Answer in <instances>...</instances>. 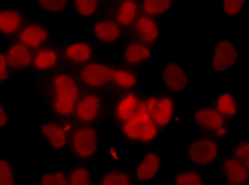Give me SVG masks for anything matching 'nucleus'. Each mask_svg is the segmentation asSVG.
I'll list each match as a JSON object with an SVG mask.
<instances>
[{"label":"nucleus","mask_w":249,"mask_h":185,"mask_svg":"<svg viewBox=\"0 0 249 185\" xmlns=\"http://www.w3.org/2000/svg\"><path fill=\"white\" fill-rule=\"evenodd\" d=\"M185 156L189 163L195 168L213 166L219 160V144L209 136H200L192 139L187 145Z\"/></svg>","instance_id":"7"},{"label":"nucleus","mask_w":249,"mask_h":185,"mask_svg":"<svg viewBox=\"0 0 249 185\" xmlns=\"http://www.w3.org/2000/svg\"><path fill=\"white\" fill-rule=\"evenodd\" d=\"M16 40L36 51L50 43V29L38 21H26V24L16 35Z\"/></svg>","instance_id":"12"},{"label":"nucleus","mask_w":249,"mask_h":185,"mask_svg":"<svg viewBox=\"0 0 249 185\" xmlns=\"http://www.w3.org/2000/svg\"><path fill=\"white\" fill-rule=\"evenodd\" d=\"M141 105H142V99L138 93H122L114 105V115L117 121L122 123L124 120H129L141 110Z\"/></svg>","instance_id":"22"},{"label":"nucleus","mask_w":249,"mask_h":185,"mask_svg":"<svg viewBox=\"0 0 249 185\" xmlns=\"http://www.w3.org/2000/svg\"><path fill=\"white\" fill-rule=\"evenodd\" d=\"M99 149L98 131L91 125H80L73 128L69 139L71 153L80 161L93 160Z\"/></svg>","instance_id":"5"},{"label":"nucleus","mask_w":249,"mask_h":185,"mask_svg":"<svg viewBox=\"0 0 249 185\" xmlns=\"http://www.w3.org/2000/svg\"><path fill=\"white\" fill-rule=\"evenodd\" d=\"M222 176L225 182L231 185H248L249 182V165L236 158H227L222 163Z\"/></svg>","instance_id":"24"},{"label":"nucleus","mask_w":249,"mask_h":185,"mask_svg":"<svg viewBox=\"0 0 249 185\" xmlns=\"http://www.w3.org/2000/svg\"><path fill=\"white\" fill-rule=\"evenodd\" d=\"M152 51L150 45L139 40H131L123 45L122 48V64L126 67H139L147 64L152 59Z\"/></svg>","instance_id":"15"},{"label":"nucleus","mask_w":249,"mask_h":185,"mask_svg":"<svg viewBox=\"0 0 249 185\" xmlns=\"http://www.w3.org/2000/svg\"><path fill=\"white\" fill-rule=\"evenodd\" d=\"M96 56V50L89 42L85 40H75L67 43L61 50V58L71 66H83L93 61Z\"/></svg>","instance_id":"14"},{"label":"nucleus","mask_w":249,"mask_h":185,"mask_svg":"<svg viewBox=\"0 0 249 185\" xmlns=\"http://www.w3.org/2000/svg\"><path fill=\"white\" fill-rule=\"evenodd\" d=\"M110 85L122 93L134 91L136 86L139 85V75L133 67H126L120 64L117 67H112Z\"/></svg>","instance_id":"23"},{"label":"nucleus","mask_w":249,"mask_h":185,"mask_svg":"<svg viewBox=\"0 0 249 185\" xmlns=\"http://www.w3.org/2000/svg\"><path fill=\"white\" fill-rule=\"evenodd\" d=\"M161 85L169 93H182L190 85V72L184 63L171 59L161 67Z\"/></svg>","instance_id":"11"},{"label":"nucleus","mask_w":249,"mask_h":185,"mask_svg":"<svg viewBox=\"0 0 249 185\" xmlns=\"http://www.w3.org/2000/svg\"><path fill=\"white\" fill-rule=\"evenodd\" d=\"M10 126V114L5 104L0 101V131H7Z\"/></svg>","instance_id":"39"},{"label":"nucleus","mask_w":249,"mask_h":185,"mask_svg":"<svg viewBox=\"0 0 249 185\" xmlns=\"http://www.w3.org/2000/svg\"><path fill=\"white\" fill-rule=\"evenodd\" d=\"M133 27V35L136 37V40L144 42L147 45L155 43L158 38H160L161 34V27L160 22L157 21V18H152V16L147 15H141L138 19L134 21Z\"/></svg>","instance_id":"19"},{"label":"nucleus","mask_w":249,"mask_h":185,"mask_svg":"<svg viewBox=\"0 0 249 185\" xmlns=\"http://www.w3.org/2000/svg\"><path fill=\"white\" fill-rule=\"evenodd\" d=\"M67 179H69V185H93L91 172L85 165L73 166L67 174Z\"/></svg>","instance_id":"31"},{"label":"nucleus","mask_w":249,"mask_h":185,"mask_svg":"<svg viewBox=\"0 0 249 185\" xmlns=\"http://www.w3.org/2000/svg\"><path fill=\"white\" fill-rule=\"evenodd\" d=\"M112 66L103 63V61H89V63L80 66L77 80L88 89H103L110 85Z\"/></svg>","instance_id":"10"},{"label":"nucleus","mask_w":249,"mask_h":185,"mask_svg":"<svg viewBox=\"0 0 249 185\" xmlns=\"http://www.w3.org/2000/svg\"><path fill=\"white\" fill-rule=\"evenodd\" d=\"M61 51L54 47H43L40 50H36L32 56V66L31 69L38 74H47V72H54L61 64Z\"/></svg>","instance_id":"16"},{"label":"nucleus","mask_w":249,"mask_h":185,"mask_svg":"<svg viewBox=\"0 0 249 185\" xmlns=\"http://www.w3.org/2000/svg\"><path fill=\"white\" fill-rule=\"evenodd\" d=\"M112 2H120V0H112Z\"/></svg>","instance_id":"40"},{"label":"nucleus","mask_w":249,"mask_h":185,"mask_svg":"<svg viewBox=\"0 0 249 185\" xmlns=\"http://www.w3.org/2000/svg\"><path fill=\"white\" fill-rule=\"evenodd\" d=\"M139 16H141V8L138 0H120V2L115 3V7L110 11V19H114L122 29L131 27Z\"/></svg>","instance_id":"21"},{"label":"nucleus","mask_w":249,"mask_h":185,"mask_svg":"<svg viewBox=\"0 0 249 185\" xmlns=\"http://www.w3.org/2000/svg\"><path fill=\"white\" fill-rule=\"evenodd\" d=\"M5 56L8 59V64L11 66L13 72H21V70H27L31 69L32 66V56L34 51L26 47V45L19 43L18 40L11 42L7 45V48L3 50Z\"/></svg>","instance_id":"20"},{"label":"nucleus","mask_w":249,"mask_h":185,"mask_svg":"<svg viewBox=\"0 0 249 185\" xmlns=\"http://www.w3.org/2000/svg\"><path fill=\"white\" fill-rule=\"evenodd\" d=\"M91 34L98 42L107 45L120 43L123 38V29L110 18L96 19L91 26Z\"/></svg>","instance_id":"18"},{"label":"nucleus","mask_w":249,"mask_h":185,"mask_svg":"<svg viewBox=\"0 0 249 185\" xmlns=\"http://www.w3.org/2000/svg\"><path fill=\"white\" fill-rule=\"evenodd\" d=\"M72 130L73 125L67 120H45L38 123V133L54 152H64L69 149Z\"/></svg>","instance_id":"8"},{"label":"nucleus","mask_w":249,"mask_h":185,"mask_svg":"<svg viewBox=\"0 0 249 185\" xmlns=\"http://www.w3.org/2000/svg\"><path fill=\"white\" fill-rule=\"evenodd\" d=\"M0 185H18L16 184L15 166L5 156H0Z\"/></svg>","instance_id":"35"},{"label":"nucleus","mask_w":249,"mask_h":185,"mask_svg":"<svg viewBox=\"0 0 249 185\" xmlns=\"http://www.w3.org/2000/svg\"><path fill=\"white\" fill-rule=\"evenodd\" d=\"M75 101H69V99H56V101H50V107L52 112L58 117L59 120H67L73 117V110H75Z\"/></svg>","instance_id":"30"},{"label":"nucleus","mask_w":249,"mask_h":185,"mask_svg":"<svg viewBox=\"0 0 249 185\" xmlns=\"http://www.w3.org/2000/svg\"><path fill=\"white\" fill-rule=\"evenodd\" d=\"M133 184L134 181L131 174L118 166L106 171L99 179V185H133Z\"/></svg>","instance_id":"27"},{"label":"nucleus","mask_w":249,"mask_h":185,"mask_svg":"<svg viewBox=\"0 0 249 185\" xmlns=\"http://www.w3.org/2000/svg\"><path fill=\"white\" fill-rule=\"evenodd\" d=\"M141 110L145 115L150 117V120L155 123V126L160 131L171 130L174 123L178 121V110L176 102L168 94H155V96H149L147 99H142V105Z\"/></svg>","instance_id":"1"},{"label":"nucleus","mask_w":249,"mask_h":185,"mask_svg":"<svg viewBox=\"0 0 249 185\" xmlns=\"http://www.w3.org/2000/svg\"><path fill=\"white\" fill-rule=\"evenodd\" d=\"M72 8L82 19H91L101 10V0H72Z\"/></svg>","instance_id":"28"},{"label":"nucleus","mask_w":249,"mask_h":185,"mask_svg":"<svg viewBox=\"0 0 249 185\" xmlns=\"http://www.w3.org/2000/svg\"><path fill=\"white\" fill-rule=\"evenodd\" d=\"M106 158L110 161L112 165H118L120 166L124 160H126V153L122 147L118 145H110V147L106 149Z\"/></svg>","instance_id":"37"},{"label":"nucleus","mask_w":249,"mask_h":185,"mask_svg":"<svg viewBox=\"0 0 249 185\" xmlns=\"http://www.w3.org/2000/svg\"><path fill=\"white\" fill-rule=\"evenodd\" d=\"M224 185H231V184H224Z\"/></svg>","instance_id":"41"},{"label":"nucleus","mask_w":249,"mask_h":185,"mask_svg":"<svg viewBox=\"0 0 249 185\" xmlns=\"http://www.w3.org/2000/svg\"><path fill=\"white\" fill-rule=\"evenodd\" d=\"M248 0H220V13L225 18H236L245 11Z\"/></svg>","instance_id":"33"},{"label":"nucleus","mask_w":249,"mask_h":185,"mask_svg":"<svg viewBox=\"0 0 249 185\" xmlns=\"http://www.w3.org/2000/svg\"><path fill=\"white\" fill-rule=\"evenodd\" d=\"M13 77V69L8 64V59L5 56L3 50H0V83H7Z\"/></svg>","instance_id":"38"},{"label":"nucleus","mask_w":249,"mask_h":185,"mask_svg":"<svg viewBox=\"0 0 249 185\" xmlns=\"http://www.w3.org/2000/svg\"><path fill=\"white\" fill-rule=\"evenodd\" d=\"M26 24V15L16 7H0V37H16Z\"/></svg>","instance_id":"17"},{"label":"nucleus","mask_w":249,"mask_h":185,"mask_svg":"<svg viewBox=\"0 0 249 185\" xmlns=\"http://www.w3.org/2000/svg\"><path fill=\"white\" fill-rule=\"evenodd\" d=\"M118 131L124 141L131 144H150L157 141L158 134L161 133L142 110H139L129 120L118 123Z\"/></svg>","instance_id":"2"},{"label":"nucleus","mask_w":249,"mask_h":185,"mask_svg":"<svg viewBox=\"0 0 249 185\" xmlns=\"http://www.w3.org/2000/svg\"><path fill=\"white\" fill-rule=\"evenodd\" d=\"M173 185H205V177L196 169L179 171L173 176Z\"/></svg>","instance_id":"29"},{"label":"nucleus","mask_w":249,"mask_h":185,"mask_svg":"<svg viewBox=\"0 0 249 185\" xmlns=\"http://www.w3.org/2000/svg\"><path fill=\"white\" fill-rule=\"evenodd\" d=\"M214 110L219 112L224 118H235L240 114V101L233 93H220L214 101Z\"/></svg>","instance_id":"25"},{"label":"nucleus","mask_w":249,"mask_h":185,"mask_svg":"<svg viewBox=\"0 0 249 185\" xmlns=\"http://www.w3.org/2000/svg\"><path fill=\"white\" fill-rule=\"evenodd\" d=\"M163 168V160L161 155L155 152V150H149L145 152L141 160L134 166V177L136 181L142 182V184H150L160 176Z\"/></svg>","instance_id":"13"},{"label":"nucleus","mask_w":249,"mask_h":185,"mask_svg":"<svg viewBox=\"0 0 249 185\" xmlns=\"http://www.w3.org/2000/svg\"><path fill=\"white\" fill-rule=\"evenodd\" d=\"M192 121L198 130H201L206 136L216 139L229 137V123L219 112L214 110L213 105H201L192 110Z\"/></svg>","instance_id":"6"},{"label":"nucleus","mask_w":249,"mask_h":185,"mask_svg":"<svg viewBox=\"0 0 249 185\" xmlns=\"http://www.w3.org/2000/svg\"><path fill=\"white\" fill-rule=\"evenodd\" d=\"M231 158H236L243 161V163L249 165V142L248 141H240L238 144H235L230 150Z\"/></svg>","instance_id":"36"},{"label":"nucleus","mask_w":249,"mask_h":185,"mask_svg":"<svg viewBox=\"0 0 249 185\" xmlns=\"http://www.w3.org/2000/svg\"><path fill=\"white\" fill-rule=\"evenodd\" d=\"M173 5L174 0H141L139 8H141V15L158 18V16L166 15L173 8Z\"/></svg>","instance_id":"26"},{"label":"nucleus","mask_w":249,"mask_h":185,"mask_svg":"<svg viewBox=\"0 0 249 185\" xmlns=\"http://www.w3.org/2000/svg\"><path fill=\"white\" fill-rule=\"evenodd\" d=\"M106 104L99 93H85L77 99L73 118L82 125H94L104 117Z\"/></svg>","instance_id":"9"},{"label":"nucleus","mask_w":249,"mask_h":185,"mask_svg":"<svg viewBox=\"0 0 249 185\" xmlns=\"http://www.w3.org/2000/svg\"><path fill=\"white\" fill-rule=\"evenodd\" d=\"M241 63V51L235 40L222 37L213 45L209 54V70L213 74H220L238 67Z\"/></svg>","instance_id":"4"},{"label":"nucleus","mask_w":249,"mask_h":185,"mask_svg":"<svg viewBox=\"0 0 249 185\" xmlns=\"http://www.w3.org/2000/svg\"><path fill=\"white\" fill-rule=\"evenodd\" d=\"M37 7L45 13L62 15L69 8V0H36Z\"/></svg>","instance_id":"34"},{"label":"nucleus","mask_w":249,"mask_h":185,"mask_svg":"<svg viewBox=\"0 0 249 185\" xmlns=\"http://www.w3.org/2000/svg\"><path fill=\"white\" fill-rule=\"evenodd\" d=\"M38 185H69V179L64 171L48 169L38 176Z\"/></svg>","instance_id":"32"},{"label":"nucleus","mask_w":249,"mask_h":185,"mask_svg":"<svg viewBox=\"0 0 249 185\" xmlns=\"http://www.w3.org/2000/svg\"><path fill=\"white\" fill-rule=\"evenodd\" d=\"M42 93L50 101L56 99H69L75 101L80 98V83L72 72L54 70L47 80L42 83Z\"/></svg>","instance_id":"3"}]
</instances>
